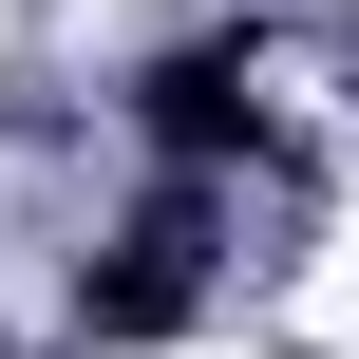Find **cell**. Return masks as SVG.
Returning a JSON list of instances; mask_svg holds the SVG:
<instances>
[{"label":"cell","instance_id":"6da1fadb","mask_svg":"<svg viewBox=\"0 0 359 359\" xmlns=\"http://www.w3.org/2000/svg\"><path fill=\"white\" fill-rule=\"evenodd\" d=\"M133 114H151V151H265V95H246V38H189V57H151L133 76Z\"/></svg>","mask_w":359,"mask_h":359},{"label":"cell","instance_id":"7a4b0ae2","mask_svg":"<svg viewBox=\"0 0 359 359\" xmlns=\"http://www.w3.org/2000/svg\"><path fill=\"white\" fill-rule=\"evenodd\" d=\"M189 303H208V227H189V208H151V227L95 265V341H170Z\"/></svg>","mask_w":359,"mask_h":359}]
</instances>
